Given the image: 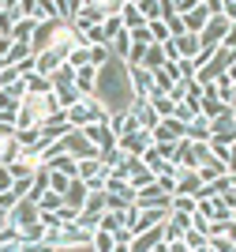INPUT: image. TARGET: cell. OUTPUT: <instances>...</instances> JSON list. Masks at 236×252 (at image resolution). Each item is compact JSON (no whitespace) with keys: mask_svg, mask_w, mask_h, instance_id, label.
I'll return each instance as SVG.
<instances>
[{"mask_svg":"<svg viewBox=\"0 0 236 252\" xmlns=\"http://www.w3.org/2000/svg\"><path fill=\"white\" fill-rule=\"evenodd\" d=\"M120 19H124V31L128 34H135V31L146 27L143 11H139V0H120Z\"/></svg>","mask_w":236,"mask_h":252,"instance_id":"cell-12","label":"cell"},{"mask_svg":"<svg viewBox=\"0 0 236 252\" xmlns=\"http://www.w3.org/2000/svg\"><path fill=\"white\" fill-rule=\"evenodd\" d=\"M225 169H229V173H233V177H236V143H233V147H229V162H225Z\"/></svg>","mask_w":236,"mask_h":252,"instance_id":"cell-45","label":"cell"},{"mask_svg":"<svg viewBox=\"0 0 236 252\" xmlns=\"http://www.w3.org/2000/svg\"><path fill=\"white\" fill-rule=\"evenodd\" d=\"M4 139H15V121H0V143Z\"/></svg>","mask_w":236,"mask_h":252,"instance_id":"cell-42","label":"cell"},{"mask_svg":"<svg viewBox=\"0 0 236 252\" xmlns=\"http://www.w3.org/2000/svg\"><path fill=\"white\" fill-rule=\"evenodd\" d=\"M109 128H113L116 139H124V136H135L143 125H139V117H135L131 109H124V113H113V117H109Z\"/></svg>","mask_w":236,"mask_h":252,"instance_id":"cell-10","label":"cell"},{"mask_svg":"<svg viewBox=\"0 0 236 252\" xmlns=\"http://www.w3.org/2000/svg\"><path fill=\"white\" fill-rule=\"evenodd\" d=\"M94 177H109V169L102 166V158H86V162H79V181L86 185V181Z\"/></svg>","mask_w":236,"mask_h":252,"instance_id":"cell-21","label":"cell"},{"mask_svg":"<svg viewBox=\"0 0 236 252\" xmlns=\"http://www.w3.org/2000/svg\"><path fill=\"white\" fill-rule=\"evenodd\" d=\"M221 113H229V105L221 102V98H217V91H214V87H206V91H203V98H199V117H203V121H217Z\"/></svg>","mask_w":236,"mask_h":252,"instance_id":"cell-9","label":"cell"},{"mask_svg":"<svg viewBox=\"0 0 236 252\" xmlns=\"http://www.w3.org/2000/svg\"><path fill=\"white\" fill-rule=\"evenodd\" d=\"M49 83H52V91H64V87H72V83H75V68H72L68 61H64L60 68H56V75L49 79Z\"/></svg>","mask_w":236,"mask_h":252,"instance_id":"cell-23","label":"cell"},{"mask_svg":"<svg viewBox=\"0 0 236 252\" xmlns=\"http://www.w3.org/2000/svg\"><path fill=\"white\" fill-rule=\"evenodd\" d=\"M176 121H180V125H191V121H195V117H199V105L195 102H180V105H176Z\"/></svg>","mask_w":236,"mask_h":252,"instance_id":"cell-34","label":"cell"},{"mask_svg":"<svg viewBox=\"0 0 236 252\" xmlns=\"http://www.w3.org/2000/svg\"><path fill=\"white\" fill-rule=\"evenodd\" d=\"M60 64H64V53H56V49L34 53V75H41V79H52Z\"/></svg>","mask_w":236,"mask_h":252,"instance_id":"cell-8","label":"cell"},{"mask_svg":"<svg viewBox=\"0 0 236 252\" xmlns=\"http://www.w3.org/2000/svg\"><path fill=\"white\" fill-rule=\"evenodd\" d=\"M221 15H225L229 23H236V0H221Z\"/></svg>","mask_w":236,"mask_h":252,"instance_id":"cell-43","label":"cell"},{"mask_svg":"<svg viewBox=\"0 0 236 252\" xmlns=\"http://www.w3.org/2000/svg\"><path fill=\"white\" fill-rule=\"evenodd\" d=\"M180 139H184V125H180L176 117L161 121V125H157L154 132H150V143H154V147H176Z\"/></svg>","mask_w":236,"mask_h":252,"instance_id":"cell-3","label":"cell"},{"mask_svg":"<svg viewBox=\"0 0 236 252\" xmlns=\"http://www.w3.org/2000/svg\"><path fill=\"white\" fill-rule=\"evenodd\" d=\"M19 79H23V75H19V68H4V72H0V91H8V87H15Z\"/></svg>","mask_w":236,"mask_h":252,"instance_id":"cell-38","label":"cell"},{"mask_svg":"<svg viewBox=\"0 0 236 252\" xmlns=\"http://www.w3.org/2000/svg\"><path fill=\"white\" fill-rule=\"evenodd\" d=\"M203 189V181H199L195 169H184V173H176V196H195Z\"/></svg>","mask_w":236,"mask_h":252,"instance_id":"cell-17","label":"cell"},{"mask_svg":"<svg viewBox=\"0 0 236 252\" xmlns=\"http://www.w3.org/2000/svg\"><path fill=\"white\" fill-rule=\"evenodd\" d=\"M109 61H113L109 45H90V68H98V72H102V68H105Z\"/></svg>","mask_w":236,"mask_h":252,"instance_id":"cell-32","label":"cell"},{"mask_svg":"<svg viewBox=\"0 0 236 252\" xmlns=\"http://www.w3.org/2000/svg\"><path fill=\"white\" fill-rule=\"evenodd\" d=\"M19 245H23V233L4 222V226H0V249H19Z\"/></svg>","mask_w":236,"mask_h":252,"instance_id":"cell-28","label":"cell"},{"mask_svg":"<svg viewBox=\"0 0 236 252\" xmlns=\"http://www.w3.org/2000/svg\"><path fill=\"white\" fill-rule=\"evenodd\" d=\"M64 121H68L72 128H86V125H90V98L68 105V109H64Z\"/></svg>","mask_w":236,"mask_h":252,"instance_id":"cell-16","label":"cell"},{"mask_svg":"<svg viewBox=\"0 0 236 252\" xmlns=\"http://www.w3.org/2000/svg\"><path fill=\"white\" fill-rule=\"evenodd\" d=\"M41 222V211H38V203H30V200H19L15 203V211L8 215V226H15V230H30V226H38Z\"/></svg>","mask_w":236,"mask_h":252,"instance_id":"cell-4","label":"cell"},{"mask_svg":"<svg viewBox=\"0 0 236 252\" xmlns=\"http://www.w3.org/2000/svg\"><path fill=\"white\" fill-rule=\"evenodd\" d=\"M173 49L180 61H195L203 53V42H199V34H180V38H173Z\"/></svg>","mask_w":236,"mask_h":252,"instance_id":"cell-15","label":"cell"},{"mask_svg":"<svg viewBox=\"0 0 236 252\" xmlns=\"http://www.w3.org/2000/svg\"><path fill=\"white\" fill-rule=\"evenodd\" d=\"M233 222H236V207H233Z\"/></svg>","mask_w":236,"mask_h":252,"instance_id":"cell-48","label":"cell"},{"mask_svg":"<svg viewBox=\"0 0 236 252\" xmlns=\"http://www.w3.org/2000/svg\"><path fill=\"white\" fill-rule=\"evenodd\" d=\"M102 31H105V38H109V42H113V38H120V34H124V19H120V11H113V15H105Z\"/></svg>","mask_w":236,"mask_h":252,"instance_id":"cell-29","label":"cell"},{"mask_svg":"<svg viewBox=\"0 0 236 252\" xmlns=\"http://www.w3.org/2000/svg\"><path fill=\"white\" fill-rule=\"evenodd\" d=\"M233 113H236V109H233Z\"/></svg>","mask_w":236,"mask_h":252,"instance_id":"cell-49","label":"cell"},{"mask_svg":"<svg viewBox=\"0 0 236 252\" xmlns=\"http://www.w3.org/2000/svg\"><path fill=\"white\" fill-rule=\"evenodd\" d=\"M195 173H199V181H203V185H214V181L229 177L225 162H221V158H214V151H210V158H206V162H203V166L195 169Z\"/></svg>","mask_w":236,"mask_h":252,"instance_id":"cell-14","label":"cell"},{"mask_svg":"<svg viewBox=\"0 0 236 252\" xmlns=\"http://www.w3.org/2000/svg\"><path fill=\"white\" fill-rule=\"evenodd\" d=\"M169 211H180V215L191 219V215L199 211V200H195V196H173V207H169Z\"/></svg>","mask_w":236,"mask_h":252,"instance_id":"cell-30","label":"cell"},{"mask_svg":"<svg viewBox=\"0 0 236 252\" xmlns=\"http://www.w3.org/2000/svg\"><path fill=\"white\" fill-rule=\"evenodd\" d=\"M165 64H169V61H165V49H161V45H150V49H146L143 68H146V72H161Z\"/></svg>","mask_w":236,"mask_h":252,"instance_id":"cell-25","label":"cell"},{"mask_svg":"<svg viewBox=\"0 0 236 252\" xmlns=\"http://www.w3.org/2000/svg\"><path fill=\"white\" fill-rule=\"evenodd\" d=\"M4 222H8V215H4V211H0V226H4Z\"/></svg>","mask_w":236,"mask_h":252,"instance_id":"cell-47","label":"cell"},{"mask_svg":"<svg viewBox=\"0 0 236 252\" xmlns=\"http://www.w3.org/2000/svg\"><path fill=\"white\" fill-rule=\"evenodd\" d=\"M128 83H131V94L143 98V102L154 94V79H150V72H146V68H128Z\"/></svg>","mask_w":236,"mask_h":252,"instance_id":"cell-11","label":"cell"},{"mask_svg":"<svg viewBox=\"0 0 236 252\" xmlns=\"http://www.w3.org/2000/svg\"><path fill=\"white\" fill-rule=\"evenodd\" d=\"M210 19H214V15H210V0H195V8L184 15V31L187 34H203Z\"/></svg>","mask_w":236,"mask_h":252,"instance_id":"cell-7","label":"cell"},{"mask_svg":"<svg viewBox=\"0 0 236 252\" xmlns=\"http://www.w3.org/2000/svg\"><path fill=\"white\" fill-rule=\"evenodd\" d=\"M75 132H82V139H86L90 147H98L102 155L116 147V136H113V128H109V125H86V128H75Z\"/></svg>","mask_w":236,"mask_h":252,"instance_id":"cell-5","label":"cell"},{"mask_svg":"<svg viewBox=\"0 0 236 252\" xmlns=\"http://www.w3.org/2000/svg\"><path fill=\"white\" fill-rule=\"evenodd\" d=\"M221 49L236 53V23H233V27H229V34H225V42H221Z\"/></svg>","mask_w":236,"mask_h":252,"instance_id":"cell-44","label":"cell"},{"mask_svg":"<svg viewBox=\"0 0 236 252\" xmlns=\"http://www.w3.org/2000/svg\"><path fill=\"white\" fill-rule=\"evenodd\" d=\"M98 102L109 109V113H124V109H131L135 94H131V83H128V64L124 61H109L98 72Z\"/></svg>","mask_w":236,"mask_h":252,"instance_id":"cell-1","label":"cell"},{"mask_svg":"<svg viewBox=\"0 0 236 252\" xmlns=\"http://www.w3.org/2000/svg\"><path fill=\"white\" fill-rule=\"evenodd\" d=\"M86 196H90V192H86V185L75 177L72 185H68V192H64V203H68V207H75V211H82V207H86Z\"/></svg>","mask_w":236,"mask_h":252,"instance_id":"cell-19","label":"cell"},{"mask_svg":"<svg viewBox=\"0 0 236 252\" xmlns=\"http://www.w3.org/2000/svg\"><path fill=\"white\" fill-rule=\"evenodd\" d=\"M135 207H139V211H146V207H161V211H169V207H173V196H169V192H165L157 181H150L146 189L135 192Z\"/></svg>","mask_w":236,"mask_h":252,"instance_id":"cell-2","label":"cell"},{"mask_svg":"<svg viewBox=\"0 0 236 252\" xmlns=\"http://www.w3.org/2000/svg\"><path fill=\"white\" fill-rule=\"evenodd\" d=\"M34 31H38V23L34 19H19L15 27H11V45H30V38H34Z\"/></svg>","mask_w":236,"mask_h":252,"instance_id":"cell-18","label":"cell"},{"mask_svg":"<svg viewBox=\"0 0 236 252\" xmlns=\"http://www.w3.org/2000/svg\"><path fill=\"white\" fill-rule=\"evenodd\" d=\"M146 252H169V241H154V245H150Z\"/></svg>","mask_w":236,"mask_h":252,"instance_id":"cell-46","label":"cell"},{"mask_svg":"<svg viewBox=\"0 0 236 252\" xmlns=\"http://www.w3.org/2000/svg\"><path fill=\"white\" fill-rule=\"evenodd\" d=\"M146 102H150V109H154L161 121H169V117L176 113V102H173L169 94H154V98H146Z\"/></svg>","mask_w":236,"mask_h":252,"instance_id":"cell-22","label":"cell"},{"mask_svg":"<svg viewBox=\"0 0 236 252\" xmlns=\"http://www.w3.org/2000/svg\"><path fill=\"white\" fill-rule=\"evenodd\" d=\"M210 249H214V252H236V245L229 241V237H214V241H210Z\"/></svg>","mask_w":236,"mask_h":252,"instance_id":"cell-41","label":"cell"},{"mask_svg":"<svg viewBox=\"0 0 236 252\" xmlns=\"http://www.w3.org/2000/svg\"><path fill=\"white\" fill-rule=\"evenodd\" d=\"M11 189H15V181H11V173H8V169L0 166V196H8Z\"/></svg>","mask_w":236,"mask_h":252,"instance_id":"cell-40","label":"cell"},{"mask_svg":"<svg viewBox=\"0 0 236 252\" xmlns=\"http://www.w3.org/2000/svg\"><path fill=\"white\" fill-rule=\"evenodd\" d=\"M113 249H116V237H113V233L98 230V233L90 237V252H113Z\"/></svg>","mask_w":236,"mask_h":252,"instance_id":"cell-27","label":"cell"},{"mask_svg":"<svg viewBox=\"0 0 236 252\" xmlns=\"http://www.w3.org/2000/svg\"><path fill=\"white\" fill-rule=\"evenodd\" d=\"M52 94H56V102H60V109H68V105L82 102V98H79V91H75V87H64V91H52Z\"/></svg>","mask_w":236,"mask_h":252,"instance_id":"cell-36","label":"cell"},{"mask_svg":"<svg viewBox=\"0 0 236 252\" xmlns=\"http://www.w3.org/2000/svg\"><path fill=\"white\" fill-rule=\"evenodd\" d=\"M139 11H143V19H146V23L161 19V0H139Z\"/></svg>","mask_w":236,"mask_h":252,"instance_id":"cell-35","label":"cell"},{"mask_svg":"<svg viewBox=\"0 0 236 252\" xmlns=\"http://www.w3.org/2000/svg\"><path fill=\"white\" fill-rule=\"evenodd\" d=\"M184 139H191V143H210V121L195 117L191 125H184Z\"/></svg>","mask_w":236,"mask_h":252,"instance_id":"cell-20","label":"cell"},{"mask_svg":"<svg viewBox=\"0 0 236 252\" xmlns=\"http://www.w3.org/2000/svg\"><path fill=\"white\" fill-rule=\"evenodd\" d=\"M116 147H120L128 158H143L146 151L154 147V143H150V132H146V128H139L135 136H124V139H116Z\"/></svg>","mask_w":236,"mask_h":252,"instance_id":"cell-6","label":"cell"},{"mask_svg":"<svg viewBox=\"0 0 236 252\" xmlns=\"http://www.w3.org/2000/svg\"><path fill=\"white\" fill-rule=\"evenodd\" d=\"M191 230H199V233H210V219H206L203 211H195V215H191Z\"/></svg>","mask_w":236,"mask_h":252,"instance_id":"cell-39","label":"cell"},{"mask_svg":"<svg viewBox=\"0 0 236 252\" xmlns=\"http://www.w3.org/2000/svg\"><path fill=\"white\" fill-rule=\"evenodd\" d=\"M146 31H150V42H154V45H165V42H169V38H173V34H169V27H165L161 19L146 23Z\"/></svg>","mask_w":236,"mask_h":252,"instance_id":"cell-33","label":"cell"},{"mask_svg":"<svg viewBox=\"0 0 236 252\" xmlns=\"http://www.w3.org/2000/svg\"><path fill=\"white\" fill-rule=\"evenodd\" d=\"M19 109H23V102H15L11 94H4V91H0V121H15V117H19Z\"/></svg>","mask_w":236,"mask_h":252,"instance_id":"cell-26","label":"cell"},{"mask_svg":"<svg viewBox=\"0 0 236 252\" xmlns=\"http://www.w3.org/2000/svg\"><path fill=\"white\" fill-rule=\"evenodd\" d=\"M225 132H236V113H221L217 121H210V136H225Z\"/></svg>","mask_w":236,"mask_h":252,"instance_id":"cell-24","label":"cell"},{"mask_svg":"<svg viewBox=\"0 0 236 252\" xmlns=\"http://www.w3.org/2000/svg\"><path fill=\"white\" fill-rule=\"evenodd\" d=\"M68 64H72L75 72H79V68H86V64H90V45H75V49L68 53Z\"/></svg>","mask_w":236,"mask_h":252,"instance_id":"cell-31","label":"cell"},{"mask_svg":"<svg viewBox=\"0 0 236 252\" xmlns=\"http://www.w3.org/2000/svg\"><path fill=\"white\" fill-rule=\"evenodd\" d=\"M72 181H75V177H64V173H49V192H56V196H64Z\"/></svg>","mask_w":236,"mask_h":252,"instance_id":"cell-37","label":"cell"},{"mask_svg":"<svg viewBox=\"0 0 236 252\" xmlns=\"http://www.w3.org/2000/svg\"><path fill=\"white\" fill-rule=\"evenodd\" d=\"M72 87L79 91V98H94V94H98V68H90V64H86V68H79Z\"/></svg>","mask_w":236,"mask_h":252,"instance_id":"cell-13","label":"cell"}]
</instances>
